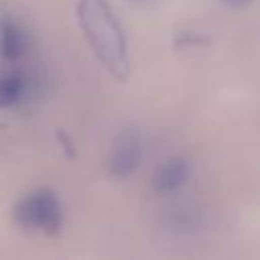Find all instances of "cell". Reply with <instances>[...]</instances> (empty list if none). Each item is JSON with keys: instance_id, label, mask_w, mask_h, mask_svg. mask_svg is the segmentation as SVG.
I'll return each mask as SVG.
<instances>
[{"instance_id": "6da1fadb", "label": "cell", "mask_w": 260, "mask_h": 260, "mask_svg": "<svg viewBox=\"0 0 260 260\" xmlns=\"http://www.w3.org/2000/svg\"><path fill=\"white\" fill-rule=\"evenodd\" d=\"M77 18L85 39L89 41L93 53L106 65V69L114 77L126 79L130 71L128 45L108 0H79Z\"/></svg>"}, {"instance_id": "7a4b0ae2", "label": "cell", "mask_w": 260, "mask_h": 260, "mask_svg": "<svg viewBox=\"0 0 260 260\" xmlns=\"http://www.w3.org/2000/svg\"><path fill=\"white\" fill-rule=\"evenodd\" d=\"M12 217L24 230L57 234L63 221V211H61L57 193L49 187H41V189L26 193L14 205Z\"/></svg>"}, {"instance_id": "3957f363", "label": "cell", "mask_w": 260, "mask_h": 260, "mask_svg": "<svg viewBox=\"0 0 260 260\" xmlns=\"http://www.w3.org/2000/svg\"><path fill=\"white\" fill-rule=\"evenodd\" d=\"M140 158H142V144H140L138 136L134 132H126V134L118 136V140L112 148L110 160H108L110 175L120 177V179L132 175L138 169Z\"/></svg>"}, {"instance_id": "277c9868", "label": "cell", "mask_w": 260, "mask_h": 260, "mask_svg": "<svg viewBox=\"0 0 260 260\" xmlns=\"http://www.w3.org/2000/svg\"><path fill=\"white\" fill-rule=\"evenodd\" d=\"M187 177H189V162L181 156H175L158 167V171L154 173L152 185L156 193H175L185 185Z\"/></svg>"}, {"instance_id": "5b68a950", "label": "cell", "mask_w": 260, "mask_h": 260, "mask_svg": "<svg viewBox=\"0 0 260 260\" xmlns=\"http://www.w3.org/2000/svg\"><path fill=\"white\" fill-rule=\"evenodd\" d=\"M24 49H26V39H24L22 28L12 20H4L0 26V51L4 59L18 61Z\"/></svg>"}, {"instance_id": "8992f818", "label": "cell", "mask_w": 260, "mask_h": 260, "mask_svg": "<svg viewBox=\"0 0 260 260\" xmlns=\"http://www.w3.org/2000/svg\"><path fill=\"white\" fill-rule=\"evenodd\" d=\"M24 93V81L16 75H2L0 77V108H10L14 106Z\"/></svg>"}, {"instance_id": "52a82bcc", "label": "cell", "mask_w": 260, "mask_h": 260, "mask_svg": "<svg viewBox=\"0 0 260 260\" xmlns=\"http://www.w3.org/2000/svg\"><path fill=\"white\" fill-rule=\"evenodd\" d=\"M225 4H232V6H242V4H246L248 0H223Z\"/></svg>"}, {"instance_id": "ba28073f", "label": "cell", "mask_w": 260, "mask_h": 260, "mask_svg": "<svg viewBox=\"0 0 260 260\" xmlns=\"http://www.w3.org/2000/svg\"><path fill=\"white\" fill-rule=\"evenodd\" d=\"M132 2H140V0H132Z\"/></svg>"}]
</instances>
